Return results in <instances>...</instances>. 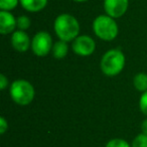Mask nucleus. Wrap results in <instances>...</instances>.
Returning a JSON list of instances; mask_svg holds the SVG:
<instances>
[{"label":"nucleus","mask_w":147,"mask_h":147,"mask_svg":"<svg viewBox=\"0 0 147 147\" xmlns=\"http://www.w3.org/2000/svg\"><path fill=\"white\" fill-rule=\"evenodd\" d=\"M53 29L59 40L65 42L73 41L80 33V23L78 19L69 13L59 14L53 23Z\"/></svg>","instance_id":"obj_1"},{"label":"nucleus","mask_w":147,"mask_h":147,"mask_svg":"<svg viewBox=\"0 0 147 147\" xmlns=\"http://www.w3.org/2000/svg\"><path fill=\"white\" fill-rule=\"evenodd\" d=\"M125 61V55L120 49H109L104 53L101 59V71L106 76L115 77L123 71Z\"/></svg>","instance_id":"obj_2"},{"label":"nucleus","mask_w":147,"mask_h":147,"mask_svg":"<svg viewBox=\"0 0 147 147\" xmlns=\"http://www.w3.org/2000/svg\"><path fill=\"white\" fill-rule=\"evenodd\" d=\"M93 30L99 38L106 41L115 39L119 32L118 25L115 19L107 14L99 15L95 18L93 22Z\"/></svg>","instance_id":"obj_3"},{"label":"nucleus","mask_w":147,"mask_h":147,"mask_svg":"<svg viewBox=\"0 0 147 147\" xmlns=\"http://www.w3.org/2000/svg\"><path fill=\"white\" fill-rule=\"evenodd\" d=\"M34 95L35 91L32 84L26 80H16L10 86L11 99L13 102L20 106H26L30 104L34 99Z\"/></svg>","instance_id":"obj_4"},{"label":"nucleus","mask_w":147,"mask_h":147,"mask_svg":"<svg viewBox=\"0 0 147 147\" xmlns=\"http://www.w3.org/2000/svg\"><path fill=\"white\" fill-rule=\"evenodd\" d=\"M53 38L47 31H39L31 40V49L37 57H45L53 49Z\"/></svg>","instance_id":"obj_5"},{"label":"nucleus","mask_w":147,"mask_h":147,"mask_svg":"<svg viewBox=\"0 0 147 147\" xmlns=\"http://www.w3.org/2000/svg\"><path fill=\"white\" fill-rule=\"evenodd\" d=\"M73 51L81 57L91 55L96 49V42L89 35H79L73 40Z\"/></svg>","instance_id":"obj_6"},{"label":"nucleus","mask_w":147,"mask_h":147,"mask_svg":"<svg viewBox=\"0 0 147 147\" xmlns=\"http://www.w3.org/2000/svg\"><path fill=\"white\" fill-rule=\"evenodd\" d=\"M129 6V0H104V9L107 15L113 18L122 17Z\"/></svg>","instance_id":"obj_7"},{"label":"nucleus","mask_w":147,"mask_h":147,"mask_svg":"<svg viewBox=\"0 0 147 147\" xmlns=\"http://www.w3.org/2000/svg\"><path fill=\"white\" fill-rule=\"evenodd\" d=\"M11 45L19 53H25L31 47V40L24 30H15L11 35Z\"/></svg>","instance_id":"obj_8"},{"label":"nucleus","mask_w":147,"mask_h":147,"mask_svg":"<svg viewBox=\"0 0 147 147\" xmlns=\"http://www.w3.org/2000/svg\"><path fill=\"white\" fill-rule=\"evenodd\" d=\"M17 26V19L9 11H0V33L3 35L14 32Z\"/></svg>","instance_id":"obj_9"},{"label":"nucleus","mask_w":147,"mask_h":147,"mask_svg":"<svg viewBox=\"0 0 147 147\" xmlns=\"http://www.w3.org/2000/svg\"><path fill=\"white\" fill-rule=\"evenodd\" d=\"M20 4L26 11L38 12L41 11L47 4L49 0H19Z\"/></svg>","instance_id":"obj_10"},{"label":"nucleus","mask_w":147,"mask_h":147,"mask_svg":"<svg viewBox=\"0 0 147 147\" xmlns=\"http://www.w3.org/2000/svg\"><path fill=\"white\" fill-rule=\"evenodd\" d=\"M67 51H69V47H67V43L65 41L59 40L53 43L51 53H53V57H55L57 59H61L65 57V55H67Z\"/></svg>","instance_id":"obj_11"},{"label":"nucleus","mask_w":147,"mask_h":147,"mask_svg":"<svg viewBox=\"0 0 147 147\" xmlns=\"http://www.w3.org/2000/svg\"><path fill=\"white\" fill-rule=\"evenodd\" d=\"M133 85L135 89L139 92H146L147 91V74L138 73L133 79Z\"/></svg>","instance_id":"obj_12"},{"label":"nucleus","mask_w":147,"mask_h":147,"mask_svg":"<svg viewBox=\"0 0 147 147\" xmlns=\"http://www.w3.org/2000/svg\"><path fill=\"white\" fill-rule=\"evenodd\" d=\"M19 0H0V8L1 10L10 11L17 6Z\"/></svg>","instance_id":"obj_13"},{"label":"nucleus","mask_w":147,"mask_h":147,"mask_svg":"<svg viewBox=\"0 0 147 147\" xmlns=\"http://www.w3.org/2000/svg\"><path fill=\"white\" fill-rule=\"evenodd\" d=\"M31 20L26 15H20L17 18V27L19 28V30H26V29L29 28Z\"/></svg>","instance_id":"obj_14"},{"label":"nucleus","mask_w":147,"mask_h":147,"mask_svg":"<svg viewBox=\"0 0 147 147\" xmlns=\"http://www.w3.org/2000/svg\"><path fill=\"white\" fill-rule=\"evenodd\" d=\"M131 147H147V135L143 133L137 135L133 140Z\"/></svg>","instance_id":"obj_15"},{"label":"nucleus","mask_w":147,"mask_h":147,"mask_svg":"<svg viewBox=\"0 0 147 147\" xmlns=\"http://www.w3.org/2000/svg\"><path fill=\"white\" fill-rule=\"evenodd\" d=\"M105 147H131L126 140L122 138H114L108 141Z\"/></svg>","instance_id":"obj_16"},{"label":"nucleus","mask_w":147,"mask_h":147,"mask_svg":"<svg viewBox=\"0 0 147 147\" xmlns=\"http://www.w3.org/2000/svg\"><path fill=\"white\" fill-rule=\"evenodd\" d=\"M139 108H140L141 112L147 116V91L142 93L141 95L140 100H139Z\"/></svg>","instance_id":"obj_17"},{"label":"nucleus","mask_w":147,"mask_h":147,"mask_svg":"<svg viewBox=\"0 0 147 147\" xmlns=\"http://www.w3.org/2000/svg\"><path fill=\"white\" fill-rule=\"evenodd\" d=\"M8 129V123L4 117L0 118V134H4Z\"/></svg>","instance_id":"obj_18"},{"label":"nucleus","mask_w":147,"mask_h":147,"mask_svg":"<svg viewBox=\"0 0 147 147\" xmlns=\"http://www.w3.org/2000/svg\"><path fill=\"white\" fill-rule=\"evenodd\" d=\"M7 86H8V79H7L3 74H1V75H0V89L3 91L6 89Z\"/></svg>","instance_id":"obj_19"},{"label":"nucleus","mask_w":147,"mask_h":147,"mask_svg":"<svg viewBox=\"0 0 147 147\" xmlns=\"http://www.w3.org/2000/svg\"><path fill=\"white\" fill-rule=\"evenodd\" d=\"M141 130H142L143 134L147 135V119H145L141 124Z\"/></svg>","instance_id":"obj_20"},{"label":"nucleus","mask_w":147,"mask_h":147,"mask_svg":"<svg viewBox=\"0 0 147 147\" xmlns=\"http://www.w3.org/2000/svg\"><path fill=\"white\" fill-rule=\"evenodd\" d=\"M73 1H76V2H85V1H88V0H73Z\"/></svg>","instance_id":"obj_21"}]
</instances>
